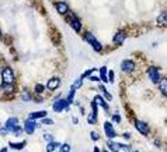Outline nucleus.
Returning <instances> with one entry per match:
<instances>
[{"label":"nucleus","mask_w":167,"mask_h":152,"mask_svg":"<svg viewBox=\"0 0 167 152\" xmlns=\"http://www.w3.org/2000/svg\"><path fill=\"white\" fill-rule=\"evenodd\" d=\"M84 40H86V42H89V43L93 46V49L96 50V52H101V50H102L101 43H100V42H98V40L94 38L93 34H90V32H86V34H84Z\"/></svg>","instance_id":"1"},{"label":"nucleus","mask_w":167,"mask_h":152,"mask_svg":"<svg viewBox=\"0 0 167 152\" xmlns=\"http://www.w3.org/2000/svg\"><path fill=\"white\" fill-rule=\"evenodd\" d=\"M2 80L4 84H14V74L10 67H6L2 71Z\"/></svg>","instance_id":"2"},{"label":"nucleus","mask_w":167,"mask_h":152,"mask_svg":"<svg viewBox=\"0 0 167 152\" xmlns=\"http://www.w3.org/2000/svg\"><path fill=\"white\" fill-rule=\"evenodd\" d=\"M53 110L55 112H63L66 109L69 108V103H68V100L66 99H58L55 103H53Z\"/></svg>","instance_id":"3"},{"label":"nucleus","mask_w":167,"mask_h":152,"mask_svg":"<svg viewBox=\"0 0 167 152\" xmlns=\"http://www.w3.org/2000/svg\"><path fill=\"white\" fill-rule=\"evenodd\" d=\"M91 109H93V110H91V113H90L89 116H87V121H89L90 124H96L97 123V103H96V102H93V103H91Z\"/></svg>","instance_id":"4"},{"label":"nucleus","mask_w":167,"mask_h":152,"mask_svg":"<svg viewBox=\"0 0 167 152\" xmlns=\"http://www.w3.org/2000/svg\"><path fill=\"white\" fill-rule=\"evenodd\" d=\"M107 145H108V148H110L111 151H131V147H129V145L115 144V142H112V141L107 142Z\"/></svg>","instance_id":"5"},{"label":"nucleus","mask_w":167,"mask_h":152,"mask_svg":"<svg viewBox=\"0 0 167 152\" xmlns=\"http://www.w3.org/2000/svg\"><path fill=\"white\" fill-rule=\"evenodd\" d=\"M147 74H149V78H150V81L153 84H157L160 81V74H159V71H157V68L150 67L147 70Z\"/></svg>","instance_id":"6"},{"label":"nucleus","mask_w":167,"mask_h":152,"mask_svg":"<svg viewBox=\"0 0 167 152\" xmlns=\"http://www.w3.org/2000/svg\"><path fill=\"white\" fill-rule=\"evenodd\" d=\"M18 126V119L17 117H10V119H7V121L4 123V127L7 128V131L10 133V131H14V128Z\"/></svg>","instance_id":"7"},{"label":"nucleus","mask_w":167,"mask_h":152,"mask_svg":"<svg viewBox=\"0 0 167 152\" xmlns=\"http://www.w3.org/2000/svg\"><path fill=\"white\" fill-rule=\"evenodd\" d=\"M121 70L125 73H132L135 70V63L132 60H124L121 63Z\"/></svg>","instance_id":"8"},{"label":"nucleus","mask_w":167,"mask_h":152,"mask_svg":"<svg viewBox=\"0 0 167 152\" xmlns=\"http://www.w3.org/2000/svg\"><path fill=\"white\" fill-rule=\"evenodd\" d=\"M104 131H106V136L108 137L110 140H114L115 136H117V134H115L114 127H112V124L108 123V121H107V123L104 124Z\"/></svg>","instance_id":"9"},{"label":"nucleus","mask_w":167,"mask_h":152,"mask_svg":"<svg viewBox=\"0 0 167 152\" xmlns=\"http://www.w3.org/2000/svg\"><path fill=\"white\" fill-rule=\"evenodd\" d=\"M135 127H136V130H138L139 133H142L143 136H147V134H149V127H147L146 123H143V121L136 120L135 121Z\"/></svg>","instance_id":"10"},{"label":"nucleus","mask_w":167,"mask_h":152,"mask_svg":"<svg viewBox=\"0 0 167 152\" xmlns=\"http://www.w3.org/2000/svg\"><path fill=\"white\" fill-rule=\"evenodd\" d=\"M37 127H38L37 123H34V121L30 119V120H27V121H25V124H24V131L27 133V134H33Z\"/></svg>","instance_id":"11"},{"label":"nucleus","mask_w":167,"mask_h":152,"mask_svg":"<svg viewBox=\"0 0 167 152\" xmlns=\"http://www.w3.org/2000/svg\"><path fill=\"white\" fill-rule=\"evenodd\" d=\"M55 7H56L58 13H59V14H62V16L69 11V7H68V4H66L65 1H58V3L55 4Z\"/></svg>","instance_id":"12"},{"label":"nucleus","mask_w":167,"mask_h":152,"mask_svg":"<svg viewBox=\"0 0 167 152\" xmlns=\"http://www.w3.org/2000/svg\"><path fill=\"white\" fill-rule=\"evenodd\" d=\"M125 38H126V34H125V32H124V31H119V32H117V34H115L112 42H114L115 45H121L124 40H125Z\"/></svg>","instance_id":"13"},{"label":"nucleus","mask_w":167,"mask_h":152,"mask_svg":"<svg viewBox=\"0 0 167 152\" xmlns=\"http://www.w3.org/2000/svg\"><path fill=\"white\" fill-rule=\"evenodd\" d=\"M59 85H61V81H59V78H51V80L48 81V84H46V88H48L49 91H55V89H56Z\"/></svg>","instance_id":"14"},{"label":"nucleus","mask_w":167,"mask_h":152,"mask_svg":"<svg viewBox=\"0 0 167 152\" xmlns=\"http://www.w3.org/2000/svg\"><path fill=\"white\" fill-rule=\"evenodd\" d=\"M70 25H72V28H73L76 32H79L80 29H82V24H80V21H79L77 17H74V16L70 17Z\"/></svg>","instance_id":"15"},{"label":"nucleus","mask_w":167,"mask_h":152,"mask_svg":"<svg viewBox=\"0 0 167 152\" xmlns=\"http://www.w3.org/2000/svg\"><path fill=\"white\" fill-rule=\"evenodd\" d=\"M94 102H96V103H97V106H101V108H104V110H107V112H108V105L106 103V100L102 99L101 96H96V98H94Z\"/></svg>","instance_id":"16"},{"label":"nucleus","mask_w":167,"mask_h":152,"mask_svg":"<svg viewBox=\"0 0 167 152\" xmlns=\"http://www.w3.org/2000/svg\"><path fill=\"white\" fill-rule=\"evenodd\" d=\"M46 116V112L45 110H41V112H34L30 115V119L31 120H35V119H42V117Z\"/></svg>","instance_id":"17"},{"label":"nucleus","mask_w":167,"mask_h":152,"mask_svg":"<svg viewBox=\"0 0 167 152\" xmlns=\"http://www.w3.org/2000/svg\"><path fill=\"white\" fill-rule=\"evenodd\" d=\"M166 22H167V14H166V11H163L159 16V18H157V24H159V27H164Z\"/></svg>","instance_id":"18"},{"label":"nucleus","mask_w":167,"mask_h":152,"mask_svg":"<svg viewBox=\"0 0 167 152\" xmlns=\"http://www.w3.org/2000/svg\"><path fill=\"white\" fill-rule=\"evenodd\" d=\"M157 84H159V87H160V92L166 96V94H167V81H166V78H164V80H160Z\"/></svg>","instance_id":"19"},{"label":"nucleus","mask_w":167,"mask_h":152,"mask_svg":"<svg viewBox=\"0 0 167 152\" xmlns=\"http://www.w3.org/2000/svg\"><path fill=\"white\" fill-rule=\"evenodd\" d=\"M100 74H101V77H100V80L102 81V82H108V78H107V67H101L100 68Z\"/></svg>","instance_id":"20"},{"label":"nucleus","mask_w":167,"mask_h":152,"mask_svg":"<svg viewBox=\"0 0 167 152\" xmlns=\"http://www.w3.org/2000/svg\"><path fill=\"white\" fill-rule=\"evenodd\" d=\"M25 144H27V142H25V141H23V142H20V144H14V142H10V147H11L13 149H17V151H18V149H23L25 147Z\"/></svg>","instance_id":"21"},{"label":"nucleus","mask_w":167,"mask_h":152,"mask_svg":"<svg viewBox=\"0 0 167 152\" xmlns=\"http://www.w3.org/2000/svg\"><path fill=\"white\" fill-rule=\"evenodd\" d=\"M21 99L24 100V102H28V100L33 99V96H31V94H30L27 89H25V91H23V94H21Z\"/></svg>","instance_id":"22"},{"label":"nucleus","mask_w":167,"mask_h":152,"mask_svg":"<svg viewBox=\"0 0 167 152\" xmlns=\"http://www.w3.org/2000/svg\"><path fill=\"white\" fill-rule=\"evenodd\" d=\"M59 145H61V144H58V142H53V141H51V142L48 144V147H46V151H48V152L55 151V149H56Z\"/></svg>","instance_id":"23"},{"label":"nucleus","mask_w":167,"mask_h":152,"mask_svg":"<svg viewBox=\"0 0 167 152\" xmlns=\"http://www.w3.org/2000/svg\"><path fill=\"white\" fill-rule=\"evenodd\" d=\"M4 91L7 94H13L16 91V87H14V84H4Z\"/></svg>","instance_id":"24"},{"label":"nucleus","mask_w":167,"mask_h":152,"mask_svg":"<svg viewBox=\"0 0 167 152\" xmlns=\"http://www.w3.org/2000/svg\"><path fill=\"white\" fill-rule=\"evenodd\" d=\"M82 85H83V78H79V80H76V82L72 85V88H73V89H79Z\"/></svg>","instance_id":"25"},{"label":"nucleus","mask_w":167,"mask_h":152,"mask_svg":"<svg viewBox=\"0 0 167 152\" xmlns=\"http://www.w3.org/2000/svg\"><path fill=\"white\" fill-rule=\"evenodd\" d=\"M94 71H96V68H90V70H87V71H84V73H83V74H82V78H83V80H84V78H87V77H90V76H91V74H93Z\"/></svg>","instance_id":"26"},{"label":"nucleus","mask_w":167,"mask_h":152,"mask_svg":"<svg viewBox=\"0 0 167 152\" xmlns=\"http://www.w3.org/2000/svg\"><path fill=\"white\" fill-rule=\"evenodd\" d=\"M100 91H101L102 94H104V96H106V98H107V99H108V100H111V99H112V96H111L110 94H108V92H107V89L104 88V87H102V85H100Z\"/></svg>","instance_id":"27"},{"label":"nucleus","mask_w":167,"mask_h":152,"mask_svg":"<svg viewBox=\"0 0 167 152\" xmlns=\"http://www.w3.org/2000/svg\"><path fill=\"white\" fill-rule=\"evenodd\" d=\"M74 91H76V89H73V88H72V89H70V94H69V96H68V99H66V100H68V103H73V96H74Z\"/></svg>","instance_id":"28"},{"label":"nucleus","mask_w":167,"mask_h":152,"mask_svg":"<svg viewBox=\"0 0 167 152\" xmlns=\"http://www.w3.org/2000/svg\"><path fill=\"white\" fill-rule=\"evenodd\" d=\"M59 149H61L62 152H63V151H65V152H69L72 148H70L69 144H62V145H59Z\"/></svg>","instance_id":"29"},{"label":"nucleus","mask_w":167,"mask_h":152,"mask_svg":"<svg viewBox=\"0 0 167 152\" xmlns=\"http://www.w3.org/2000/svg\"><path fill=\"white\" fill-rule=\"evenodd\" d=\"M35 92H37L38 95H41L42 92H44V85H42V84H37V85H35Z\"/></svg>","instance_id":"30"},{"label":"nucleus","mask_w":167,"mask_h":152,"mask_svg":"<svg viewBox=\"0 0 167 152\" xmlns=\"http://www.w3.org/2000/svg\"><path fill=\"white\" fill-rule=\"evenodd\" d=\"M112 120H114L115 123H119V121H121V116H119L118 113H115V115H112Z\"/></svg>","instance_id":"31"},{"label":"nucleus","mask_w":167,"mask_h":152,"mask_svg":"<svg viewBox=\"0 0 167 152\" xmlns=\"http://www.w3.org/2000/svg\"><path fill=\"white\" fill-rule=\"evenodd\" d=\"M98 138H100V136H98V133L91 131V140H93V141H97Z\"/></svg>","instance_id":"32"},{"label":"nucleus","mask_w":167,"mask_h":152,"mask_svg":"<svg viewBox=\"0 0 167 152\" xmlns=\"http://www.w3.org/2000/svg\"><path fill=\"white\" fill-rule=\"evenodd\" d=\"M13 133H14V134H16V136L18 137V136H20V134H21V133H23V130H21V128L18 127V126H17V127L14 128V131H13Z\"/></svg>","instance_id":"33"},{"label":"nucleus","mask_w":167,"mask_h":152,"mask_svg":"<svg viewBox=\"0 0 167 152\" xmlns=\"http://www.w3.org/2000/svg\"><path fill=\"white\" fill-rule=\"evenodd\" d=\"M42 124H53V120H51V119H45V117H42Z\"/></svg>","instance_id":"34"},{"label":"nucleus","mask_w":167,"mask_h":152,"mask_svg":"<svg viewBox=\"0 0 167 152\" xmlns=\"http://www.w3.org/2000/svg\"><path fill=\"white\" fill-rule=\"evenodd\" d=\"M45 140L46 141H49V142H51V141H53V137L51 136V134H45V137H44Z\"/></svg>","instance_id":"35"},{"label":"nucleus","mask_w":167,"mask_h":152,"mask_svg":"<svg viewBox=\"0 0 167 152\" xmlns=\"http://www.w3.org/2000/svg\"><path fill=\"white\" fill-rule=\"evenodd\" d=\"M7 128L6 127H3V128H0V136H6V134H7Z\"/></svg>","instance_id":"36"},{"label":"nucleus","mask_w":167,"mask_h":152,"mask_svg":"<svg viewBox=\"0 0 167 152\" xmlns=\"http://www.w3.org/2000/svg\"><path fill=\"white\" fill-rule=\"evenodd\" d=\"M90 81H93V82H98L100 78H98V77H90Z\"/></svg>","instance_id":"37"},{"label":"nucleus","mask_w":167,"mask_h":152,"mask_svg":"<svg viewBox=\"0 0 167 152\" xmlns=\"http://www.w3.org/2000/svg\"><path fill=\"white\" fill-rule=\"evenodd\" d=\"M110 82H114V71H110Z\"/></svg>","instance_id":"38"},{"label":"nucleus","mask_w":167,"mask_h":152,"mask_svg":"<svg viewBox=\"0 0 167 152\" xmlns=\"http://www.w3.org/2000/svg\"><path fill=\"white\" fill-rule=\"evenodd\" d=\"M131 137H132V136H131L129 133H125V134H124V138H126V140H129Z\"/></svg>","instance_id":"39"},{"label":"nucleus","mask_w":167,"mask_h":152,"mask_svg":"<svg viewBox=\"0 0 167 152\" xmlns=\"http://www.w3.org/2000/svg\"><path fill=\"white\" fill-rule=\"evenodd\" d=\"M2 84H3V80H2V71H0V88H2Z\"/></svg>","instance_id":"40"},{"label":"nucleus","mask_w":167,"mask_h":152,"mask_svg":"<svg viewBox=\"0 0 167 152\" xmlns=\"http://www.w3.org/2000/svg\"><path fill=\"white\" fill-rule=\"evenodd\" d=\"M0 38H2V31H0Z\"/></svg>","instance_id":"41"}]
</instances>
